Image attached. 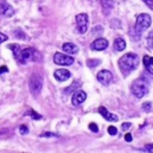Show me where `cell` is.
I'll use <instances>...</instances> for the list:
<instances>
[{
    "label": "cell",
    "mask_w": 153,
    "mask_h": 153,
    "mask_svg": "<svg viewBox=\"0 0 153 153\" xmlns=\"http://www.w3.org/2000/svg\"><path fill=\"white\" fill-rule=\"evenodd\" d=\"M88 128H90L93 133H97V131H98V127H97V124H96V123H93V122L88 124Z\"/></svg>",
    "instance_id": "25"
},
{
    "label": "cell",
    "mask_w": 153,
    "mask_h": 153,
    "mask_svg": "<svg viewBox=\"0 0 153 153\" xmlns=\"http://www.w3.org/2000/svg\"><path fill=\"white\" fill-rule=\"evenodd\" d=\"M148 82L143 78H139L131 84V92L136 98H142L148 93Z\"/></svg>",
    "instance_id": "2"
},
{
    "label": "cell",
    "mask_w": 153,
    "mask_h": 153,
    "mask_svg": "<svg viewBox=\"0 0 153 153\" xmlns=\"http://www.w3.org/2000/svg\"><path fill=\"white\" fill-rule=\"evenodd\" d=\"M41 137H59V134H55V133H50V131H47V133H43L39 135Z\"/></svg>",
    "instance_id": "20"
},
{
    "label": "cell",
    "mask_w": 153,
    "mask_h": 153,
    "mask_svg": "<svg viewBox=\"0 0 153 153\" xmlns=\"http://www.w3.org/2000/svg\"><path fill=\"white\" fill-rule=\"evenodd\" d=\"M97 80H98L100 84H103V85H109V84L112 81V74H111L109 71L103 69V71L98 72V74H97Z\"/></svg>",
    "instance_id": "8"
},
{
    "label": "cell",
    "mask_w": 153,
    "mask_h": 153,
    "mask_svg": "<svg viewBox=\"0 0 153 153\" xmlns=\"http://www.w3.org/2000/svg\"><path fill=\"white\" fill-rule=\"evenodd\" d=\"M76 27L79 33H85L87 31V24H88V17L86 13H80L75 17Z\"/></svg>",
    "instance_id": "6"
},
{
    "label": "cell",
    "mask_w": 153,
    "mask_h": 153,
    "mask_svg": "<svg viewBox=\"0 0 153 153\" xmlns=\"http://www.w3.org/2000/svg\"><path fill=\"white\" fill-rule=\"evenodd\" d=\"M139 66V56L135 53H127L118 60V67L123 75H128Z\"/></svg>",
    "instance_id": "1"
},
{
    "label": "cell",
    "mask_w": 153,
    "mask_h": 153,
    "mask_svg": "<svg viewBox=\"0 0 153 153\" xmlns=\"http://www.w3.org/2000/svg\"><path fill=\"white\" fill-rule=\"evenodd\" d=\"M142 110L143 111H151L152 110V103L151 102H146L142 104Z\"/></svg>",
    "instance_id": "21"
},
{
    "label": "cell",
    "mask_w": 153,
    "mask_h": 153,
    "mask_svg": "<svg viewBox=\"0 0 153 153\" xmlns=\"http://www.w3.org/2000/svg\"><path fill=\"white\" fill-rule=\"evenodd\" d=\"M8 69H7V67L6 66H1L0 67V73H2V72H7Z\"/></svg>",
    "instance_id": "33"
},
{
    "label": "cell",
    "mask_w": 153,
    "mask_h": 153,
    "mask_svg": "<svg viewBox=\"0 0 153 153\" xmlns=\"http://www.w3.org/2000/svg\"><path fill=\"white\" fill-rule=\"evenodd\" d=\"M145 149L148 151V152H153V145H146L145 146Z\"/></svg>",
    "instance_id": "31"
},
{
    "label": "cell",
    "mask_w": 153,
    "mask_h": 153,
    "mask_svg": "<svg viewBox=\"0 0 153 153\" xmlns=\"http://www.w3.org/2000/svg\"><path fill=\"white\" fill-rule=\"evenodd\" d=\"M142 62H143V66L146 67V69L148 71V73L153 74V57L148 56V55H145L143 59H142Z\"/></svg>",
    "instance_id": "14"
},
{
    "label": "cell",
    "mask_w": 153,
    "mask_h": 153,
    "mask_svg": "<svg viewBox=\"0 0 153 153\" xmlns=\"http://www.w3.org/2000/svg\"><path fill=\"white\" fill-rule=\"evenodd\" d=\"M14 13V10L12 8L11 5H8L7 2H1L0 4V14L5 16V17H12Z\"/></svg>",
    "instance_id": "13"
},
{
    "label": "cell",
    "mask_w": 153,
    "mask_h": 153,
    "mask_svg": "<svg viewBox=\"0 0 153 153\" xmlns=\"http://www.w3.org/2000/svg\"><path fill=\"white\" fill-rule=\"evenodd\" d=\"M19 131H20V134H27L29 133V129H27V127L26 126H20L19 127Z\"/></svg>",
    "instance_id": "26"
},
{
    "label": "cell",
    "mask_w": 153,
    "mask_h": 153,
    "mask_svg": "<svg viewBox=\"0 0 153 153\" xmlns=\"http://www.w3.org/2000/svg\"><path fill=\"white\" fill-rule=\"evenodd\" d=\"M124 140H126V141H128V142H130V141L133 140V136H131V134L127 133V134L124 135Z\"/></svg>",
    "instance_id": "29"
},
{
    "label": "cell",
    "mask_w": 153,
    "mask_h": 153,
    "mask_svg": "<svg viewBox=\"0 0 153 153\" xmlns=\"http://www.w3.org/2000/svg\"><path fill=\"white\" fill-rule=\"evenodd\" d=\"M7 38H8V37H7V36H6L5 33H1V32H0V43L5 42V41H6Z\"/></svg>",
    "instance_id": "30"
},
{
    "label": "cell",
    "mask_w": 153,
    "mask_h": 153,
    "mask_svg": "<svg viewBox=\"0 0 153 153\" xmlns=\"http://www.w3.org/2000/svg\"><path fill=\"white\" fill-rule=\"evenodd\" d=\"M100 61L99 60H87V65L88 67H96L97 65H99Z\"/></svg>",
    "instance_id": "23"
},
{
    "label": "cell",
    "mask_w": 153,
    "mask_h": 153,
    "mask_svg": "<svg viewBox=\"0 0 153 153\" xmlns=\"http://www.w3.org/2000/svg\"><path fill=\"white\" fill-rule=\"evenodd\" d=\"M130 127H131V123H129V122L122 123V130H127V129H129Z\"/></svg>",
    "instance_id": "27"
},
{
    "label": "cell",
    "mask_w": 153,
    "mask_h": 153,
    "mask_svg": "<svg viewBox=\"0 0 153 153\" xmlns=\"http://www.w3.org/2000/svg\"><path fill=\"white\" fill-rule=\"evenodd\" d=\"M42 86H43V79L39 74L35 73L31 75L30 80H29V88H30V92L32 94H39L41 90H42Z\"/></svg>",
    "instance_id": "5"
},
{
    "label": "cell",
    "mask_w": 153,
    "mask_h": 153,
    "mask_svg": "<svg viewBox=\"0 0 153 153\" xmlns=\"http://www.w3.org/2000/svg\"><path fill=\"white\" fill-rule=\"evenodd\" d=\"M126 48V41L122 37H117L114 42V50L115 51H122Z\"/></svg>",
    "instance_id": "16"
},
{
    "label": "cell",
    "mask_w": 153,
    "mask_h": 153,
    "mask_svg": "<svg viewBox=\"0 0 153 153\" xmlns=\"http://www.w3.org/2000/svg\"><path fill=\"white\" fill-rule=\"evenodd\" d=\"M79 86H80V82H79V81H74L71 86H68L67 88H65V90H63V93H65V94H69L71 92L76 91V90L79 88Z\"/></svg>",
    "instance_id": "18"
},
{
    "label": "cell",
    "mask_w": 153,
    "mask_h": 153,
    "mask_svg": "<svg viewBox=\"0 0 153 153\" xmlns=\"http://www.w3.org/2000/svg\"><path fill=\"white\" fill-rule=\"evenodd\" d=\"M35 55H38V53L32 49V48H25L22 49L14 55V57L17 59V61L19 63H27L29 61H33V60H39V57H36Z\"/></svg>",
    "instance_id": "3"
},
{
    "label": "cell",
    "mask_w": 153,
    "mask_h": 153,
    "mask_svg": "<svg viewBox=\"0 0 153 153\" xmlns=\"http://www.w3.org/2000/svg\"><path fill=\"white\" fill-rule=\"evenodd\" d=\"M27 115H30L33 120H41V118H42V116H41V115H38L36 111H32V110H30V111L27 112Z\"/></svg>",
    "instance_id": "22"
},
{
    "label": "cell",
    "mask_w": 153,
    "mask_h": 153,
    "mask_svg": "<svg viewBox=\"0 0 153 153\" xmlns=\"http://www.w3.org/2000/svg\"><path fill=\"white\" fill-rule=\"evenodd\" d=\"M151 23H152V18L151 16H148L147 13H141L137 16L136 18V23H135V31L136 33H142L147 27L151 26Z\"/></svg>",
    "instance_id": "4"
},
{
    "label": "cell",
    "mask_w": 153,
    "mask_h": 153,
    "mask_svg": "<svg viewBox=\"0 0 153 153\" xmlns=\"http://www.w3.org/2000/svg\"><path fill=\"white\" fill-rule=\"evenodd\" d=\"M14 35H18V36H19L18 38H25V35H24V33H22L20 31H16V32H14Z\"/></svg>",
    "instance_id": "32"
},
{
    "label": "cell",
    "mask_w": 153,
    "mask_h": 153,
    "mask_svg": "<svg viewBox=\"0 0 153 153\" xmlns=\"http://www.w3.org/2000/svg\"><path fill=\"white\" fill-rule=\"evenodd\" d=\"M142 1H143L151 10H153V0H142Z\"/></svg>",
    "instance_id": "28"
},
{
    "label": "cell",
    "mask_w": 153,
    "mask_h": 153,
    "mask_svg": "<svg viewBox=\"0 0 153 153\" xmlns=\"http://www.w3.org/2000/svg\"><path fill=\"white\" fill-rule=\"evenodd\" d=\"M147 48L153 49V31L149 32L147 36Z\"/></svg>",
    "instance_id": "19"
},
{
    "label": "cell",
    "mask_w": 153,
    "mask_h": 153,
    "mask_svg": "<svg viewBox=\"0 0 153 153\" xmlns=\"http://www.w3.org/2000/svg\"><path fill=\"white\" fill-rule=\"evenodd\" d=\"M108 41L105 39V38H97V39H94L92 43H91V49H93V50H97V51H100V50H104V49H106V47H108Z\"/></svg>",
    "instance_id": "10"
},
{
    "label": "cell",
    "mask_w": 153,
    "mask_h": 153,
    "mask_svg": "<svg viewBox=\"0 0 153 153\" xmlns=\"http://www.w3.org/2000/svg\"><path fill=\"white\" fill-rule=\"evenodd\" d=\"M85 99H86V93H85L84 91L76 90V91L73 92V96H72V104H73L74 106H78V105H80L81 103H84Z\"/></svg>",
    "instance_id": "9"
},
{
    "label": "cell",
    "mask_w": 153,
    "mask_h": 153,
    "mask_svg": "<svg viewBox=\"0 0 153 153\" xmlns=\"http://www.w3.org/2000/svg\"><path fill=\"white\" fill-rule=\"evenodd\" d=\"M54 76L56 80L59 81H66L71 78V72L68 69H65V68H60V69H56L54 72Z\"/></svg>",
    "instance_id": "11"
},
{
    "label": "cell",
    "mask_w": 153,
    "mask_h": 153,
    "mask_svg": "<svg viewBox=\"0 0 153 153\" xmlns=\"http://www.w3.org/2000/svg\"><path fill=\"white\" fill-rule=\"evenodd\" d=\"M100 1H102V6H103L104 13L108 14L114 7V1L112 0H100Z\"/></svg>",
    "instance_id": "17"
},
{
    "label": "cell",
    "mask_w": 153,
    "mask_h": 153,
    "mask_svg": "<svg viewBox=\"0 0 153 153\" xmlns=\"http://www.w3.org/2000/svg\"><path fill=\"white\" fill-rule=\"evenodd\" d=\"M98 111H99V114L106 120V121H110V122H116L118 118H117V116L115 115V114H111V112H109L104 106H99L98 108Z\"/></svg>",
    "instance_id": "12"
},
{
    "label": "cell",
    "mask_w": 153,
    "mask_h": 153,
    "mask_svg": "<svg viewBox=\"0 0 153 153\" xmlns=\"http://www.w3.org/2000/svg\"><path fill=\"white\" fill-rule=\"evenodd\" d=\"M108 131H109L110 135H116V133H117V128L114 127V126H110V127L108 128Z\"/></svg>",
    "instance_id": "24"
},
{
    "label": "cell",
    "mask_w": 153,
    "mask_h": 153,
    "mask_svg": "<svg viewBox=\"0 0 153 153\" xmlns=\"http://www.w3.org/2000/svg\"><path fill=\"white\" fill-rule=\"evenodd\" d=\"M62 50L65 53H67V54H76L79 48L75 44H73V43H65L62 45Z\"/></svg>",
    "instance_id": "15"
},
{
    "label": "cell",
    "mask_w": 153,
    "mask_h": 153,
    "mask_svg": "<svg viewBox=\"0 0 153 153\" xmlns=\"http://www.w3.org/2000/svg\"><path fill=\"white\" fill-rule=\"evenodd\" d=\"M54 62L56 65H62V66H69L74 62L73 56H69L67 54L62 53H55L54 54Z\"/></svg>",
    "instance_id": "7"
}]
</instances>
